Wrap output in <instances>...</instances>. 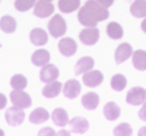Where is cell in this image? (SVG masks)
I'll return each mask as SVG.
<instances>
[{"label":"cell","mask_w":146,"mask_h":136,"mask_svg":"<svg viewBox=\"0 0 146 136\" xmlns=\"http://www.w3.org/2000/svg\"><path fill=\"white\" fill-rule=\"evenodd\" d=\"M108 15V7L102 6L96 0H88L79 9L78 19L83 27H96V23L105 21Z\"/></svg>","instance_id":"1"},{"label":"cell","mask_w":146,"mask_h":136,"mask_svg":"<svg viewBox=\"0 0 146 136\" xmlns=\"http://www.w3.org/2000/svg\"><path fill=\"white\" fill-rule=\"evenodd\" d=\"M67 31V23L66 21L62 18V15H54L50 22H48V32H50L51 37L54 38H60L63 37Z\"/></svg>","instance_id":"2"},{"label":"cell","mask_w":146,"mask_h":136,"mask_svg":"<svg viewBox=\"0 0 146 136\" xmlns=\"http://www.w3.org/2000/svg\"><path fill=\"white\" fill-rule=\"evenodd\" d=\"M5 119L10 126H19L21 123L25 120V111H23V108H21V107L13 105V107L6 110Z\"/></svg>","instance_id":"3"},{"label":"cell","mask_w":146,"mask_h":136,"mask_svg":"<svg viewBox=\"0 0 146 136\" xmlns=\"http://www.w3.org/2000/svg\"><path fill=\"white\" fill-rule=\"evenodd\" d=\"M10 101L13 103V105L21 107V108H28L32 104V100L29 94H27L23 89H13L10 92Z\"/></svg>","instance_id":"4"},{"label":"cell","mask_w":146,"mask_h":136,"mask_svg":"<svg viewBox=\"0 0 146 136\" xmlns=\"http://www.w3.org/2000/svg\"><path fill=\"white\" fill-rule=\"evenodd\" d=\"M79 40L85 45H94L100 40V29L96 27H85L79 34Z\"/></svg>","instance_id":"5"},{"label":"cell","mask_w":146,"mask_h":136,"mask_svg":"<svg viewBox=\"0 0 146 136\" xmlns=\"http://www.w3.org/2000/svg\"><path fill=\"white\" fill-rule=\"evenodd\" d=\"M126 101L130 105H142L146 101V89L140 88V86H135L127 92Z\"/></svg>","instance_id":"6"},{"label":"cell","mask_w":146,"mask_h":136,"mask_svg":"<svg viewBox=\"0 0 146 136\" xmlns=\"http://www.w3.org/2000/svg\"><path fill=\"white\" fill-rule=\"evenodd\" d=\"M58 51L66 57H70L78 51V44L70 37H62V40L58 41Z\"/></svg>","instance_id":"7"},{"label":"cell","mask_w":146,"mask_h":136,"mask_svg":"<svg viewBox=\"0 0 146 136\" xmlns=\"http://www.w3.org/2000/svg\"><path fill=\"white\" fill-rule=\"evenodd\" d=\"M54 13V6L51 2L47 0H38L34 6V15L36 18H48Z\"/></svg>","instance_id":"8"},{"label":"cell","mask_w":146,"mask_h":136,"mask_svg":"<svg viewBox=\"0 0 146 136\" xmlns=\"http://www.w3.org/2000/svg\"><path fill=\"white\" fill-rule=\"evenodd\" d=\"M82 81H83V83L86 85V86H89V88H95V86H98V85L102 83L104 75H102V72L92 69V70H89L86 73H83Z\"/></svg>","instance_id":"9"},{"label":"cell","mask_w":146,"mask_h":136,"mask_svg":"<svg viewBox=\"0 0 146 136\" xmlns=\"http://www.w3.org/2000/svg\"><path fill=\"white\" fill-rule=\"evenodd\" d=\"M58 78V69L57 66L54 65H44L41 72H40V79L44 82V83H48V82H53V81H57Z\"/></svg>","instance_id":"10"},{"label":"cell","mask_w":146,"mask_h":136,"mask_svg":"<svg viewBox=\"0 0 146 136\" xmlns=\"http://www.w3.org/2000/svg\"><path fill=\"white\" fill-rule=\"evenodd\" d=\"M131 56H133V48L129 43H123L115 48V63L117 65L124 63V61Z\"/></svg>","instance_id":"11"},{"label":"cell","mask_w":146,"mask_h":136,"mask_svg":"<svg viewBox=\"0 0 146 136\" xmlns=\"http://www.w3.org/2000/svg\"><path fill=\"white\" fill-rule=\"evenodd\" d=\"M69 126H70V132L72 133H78L82 135L85 132H88L89 129V121L83 117H73L69 121Z\"/></svg>","instance_id":"12"},{"label":"cell","mask_w":146,"mask_h":136,"mask_svg":"<svg viewBox=\"0 0 146 136\" xmlns=\"http://www.w3.org/2000/svg\"><path fill=\"white\" fill-rule=\"evenodd\" d=\"M63 94L69 100H73L80 94V82L76 79H70L63 85Z\"/></svg>","instance_id":"13"},{"label":"cell","mask_w":146,"mask_h":136,"mask_svg":"<svg viewBox=\"0 0 146 136\" xmlns=\"http://www.w3.org/2000/svg\"><path fill=\"white\" fill-rule=\"evenodd\" d=\"M94 65H95L94 59L89 57V56H85V57H82V59L78 60V63L75 66V73H76V75H83V73L92 70L94 69Z\"/></svg>","instance_id":"14"},{"label":"cell","mask_w":146,"mask_h":136,"mask_svg":"<svg viewBox=\"0 0 146 136\" xmlns=\"http://www.w3.org/2000/svg\"><path fill=\"white\" fill-rule=\"evenodd\" d=\"M29 40H31V43H32L34 45L41 47V45H45V44H47V41H48V34H47L44 29H41V28H35V29H32L31 34H29Z\"/></svg>","instance_id":"15"},{"label":"cell","mask_w":146,"mask_h":136,"mask_svg":"<svg viewBox=\"0 0 146 136\" xmlns=\"http://www.w3.org/2000/svg\"><path fill=\"white\" fill-rule=\"evenodd\" d=\"M62 83L57 82V81H53V82H48L45 83V86L42 88V95L45 98H56L60 92H62Z\"/></svg>","instance_id":"16"},{"label":"cell","mask_w":146,"mask_h":136,"mask_svg":"<svg viewBox=\"0 0 146 136\" xmlns=\"http://www.w3.org/2000/svg\"><path fill=\"white\" fill-rule=\"evenodd\" d=\"M51 119H53V121H54V125H57V126H60V127L67 126L69 121H70V120H69V116H67V111H66L64 108H60V107L53 111Z\"/></svg>","instance_id":"17"},{"label":"cell","mask_w":146,"mask_h":136,"mask_svg":"<svg viewBox=\"0 0 146 136\" xmlns=\"http://www.w3.org/2000/svg\"><path fill=\"white\" fill-rule=\"evenodd\" d=\"M48 117H50V114H48V111L44 108V107H38L35 108L31 116H29V121L32 123V125H41V123L47 121Z\"/></svg>","instance_id":"18"},{"label":"cell","mask_w":146,"mask_h":136,"mask_svg":"<svg viewBox=\"0 0 146 136\" xmlns=\"http://www.w3.org/2000/svg\"><path fill=\"white\" fill-rule=\"evenodd\" d=\"M120 114H121V110H120V107L115 103L110 101V103L105 104V107H104V116H105L107 120L114 121V120H117L120 117Z\"/></svg>","instance_id":"19"},{"label":"cell","mask_w":146,"mask_h":136,"mask_svg":"<svg viewBox=\"0 0 146 136\" xmlns=\"http://www.w3.org/2000/svg\"><path fill=\"white\" fill-rule=\"evenodd\" d=\"M133 66L137 70H146V51L145 50H136L131 56Z\"/></svg>","instance_id":"20"},{"label":"cell","mask_w":146,"mask_h":136,"mask_svg":"<svg viewBox=\"0 0 146 136\" xmlns=\"http://www.w3.org/2000/svg\"><path fill=\"white\" fill-rule=\"evenodd\" d=\"M100 104V97L95 92H88L82 97V105L86 110H95Z\"/></svg>","instance_id":"21"},{"label":"cell","mask_w":146,"mask_h":136,"mask_svg":"<svg viewBox=\"0 0 146 136\" xmlns=\"http://www.w3.org/2000/svg\"><path fill=\"white\" fill-rule=\"evenodd\" d=\"M16 27H18V23H16L15 18H12L9 15H5V16H2V19H0V29H2L3 32H6V34L15 32Z\"/></svg>","instance_id":"22"},{"label":"cell","mask_w":146,"mask_h":136,"mask_svg":"<svg viewBox=\"0 0 146 136\" xmlns=\"http://www.w3.org/2000/svg\"><path fill=\"white\" fill-rule=\"evenodd\" d=\"M130 13L135 18H146V0H135L130 6Z\"/></svg>","instance_id":"23"},{"label":"cell","mask_w":146,"mask_h":136,"mask_svg":"<svg viewBox=\"0 0 146 136\" xmlns=\"http://www.w3.org/2000/svg\"><path fill=\"white\" fill-rule=\"evenodd\" d=\"M80 7V0H58V9L63 13H72Z\"/></svg>","instance_id":"24"},{"label":"cell","mask_w":146,"mask_h":136,"mask_svg":"<svg viewBox=\"0 0 146 136\" xmlns=\"http://www.w3.org/2000/svg\"><path fill=\"white\" fill-rule=\"evenodd\" d=\"M123 27L120 25L118 22H110L107 25V35L110 37L111 40H120L123 38Z\"/></svg>","instance_id":"25"},{"label":"cell","mask_w":146,"mask_h":136,"mask_svg":"<svg viewBox=\"0 0 146 136\" xmlns=\"http://www.w3.org/2000/svg\"><path fill=\"white\" fill-rule=\"evenodd\" d=\"M31 60H32V63L35 66H44L50 61V53H48L47 50H44V48H40V50H36L32 54Z\"/></svg>","instance_id":"26"},{"label":"cell","mask_w":146,"mask_h":136,"mask_svg":"<svg viewBox=\"0 0 146 136\" xmlns=\"http://www.w3.org/2000/svg\"><path fill=\"white\" fill-rule=\"evenodd\" d=\"M126 85H127V79H126L124 75H121V73H117V75H114L111 78V88L117 92L123 91L126 88Z\"/></svg>","instance_id":"27"},{"label":"cell","mask_w":146,"mask_h":136,"mask_svg":"<svg viewBox=\"0 0 146 136\" xmlns=\"http://www.w3.org/2000/svg\"><path fill=\"white\" fill-rule=\"evenodd\" d=\"M27 85H28V81L23 75H15L10 78V86L13 89H23L27 88Z\"/></svg>","instance_id":"28"},{"label":"cell","mask_w":146,"mask_h":136,"mask_svg":"<svg viewBox=\"0 0 146 136\" xmlns=\"http://www.w3.org/2000/svg\"><path fill=\"white\" fill-rule=\"evenodd\" d=\"M36 3V0H16L15 2V9L19 12H27L32 9Z\"/></svg>","instance_id":"29"},{"label":"cell","mask_w":146,"mask_h":136,"mask_svg":"<svg viewBox=\"0 0 146 136\" xmlns=\"http://www.w3.org/2000/svg\"><path fill=\"white\" fill-rule=\"evenodd\" d=\"M131 126L129 125V123H121V125H118L115 129H114V135H131Z\"/></svg>","instance_id":"30"},{"label":"cell","mask_w":146,"mask_h":136,"mask_svg":"<svg viewBox=\"0 0 146 136\" xmlns=\"http://www.w3.org/2000/svg\"><path fill=\"white\" fill-rule=\"evenodd\" d=\"M139 119L143 120V121H146V101L142 104V107L139 110Z\"/></svg>","instance_id":"31"},{"label":"cell","mask_w":146,"mask_h":136,"mask_svg":"<svg viewBox=\"0 0 146 136\" xmlns=\"http://www.w3.org/2000/svg\"><path fill=\"white\" fill-rule=\"evenodd\" d=\"M40 135H56V132L51 127H45V129H41L40 130Z\"/></svg>","instance_id":"32"},{"label":"cell","mask_w":146,"mask_h":136,"mask_svg":"<svg viewBox=\"0 0 146 136\" xmlns=\"http://www.w3.org/2000/svg\"><path fill=\"white\" fill-rule=\"evenodd\" d=\"M7 104V98L3 95V94H0V110H3Z\"/></svg>","instance_id":"33"},{"label":"cell","mask_w":146,"mask_h":136,"mask_svg":"<svg viewBox=\"0 0 146 136\" xmlns=\"http://www.w3.org/2000/svg\"><path fill=\"white\" fill-rule=\"evenodd\" d=\"M96 2H100L102 6H105V7H110L113 3H114V0H96Z\"/></svg>","instance_id":"34"},{"label":"cell","mask_w":146,"mask_h":136,"mask_svg":"<svg viewBox=\"0 0 146 136\" xmlns=\"http://www.w3.org/2000/svg\"><path fill=\"white\" fill-rule=\"evenodd\" d=\"M140 28H142V31L146 34V18L143 19V22H142V25H140Z\"/></svg>","instance_id":"35"},{"label":"cell","mask_w":146,"mask_h":136,"mask_svg":"<svg viewBox=\"0 0 146 136\" xmlns=\"http://www.w3.org/2000/svg\"><path fill=\"white\" fill-rule=\"evenodd\" d=\"M139 135H146V127H142V129L139 130Z\"/></svg>","instance_id":"36"},{"label":"cell","mask_w":146,"mask_h":136,"mask_svg":"<svg viewBox=\"0 0 146 136\" xmlns=\"http://www.w3.org/2000/svg\"><path fill=\"white\" fill-rule=\"evenodd\" d=\"M47 2H53V0H47Z\"/></svg>","instance_id":"37"}]
</instances>
